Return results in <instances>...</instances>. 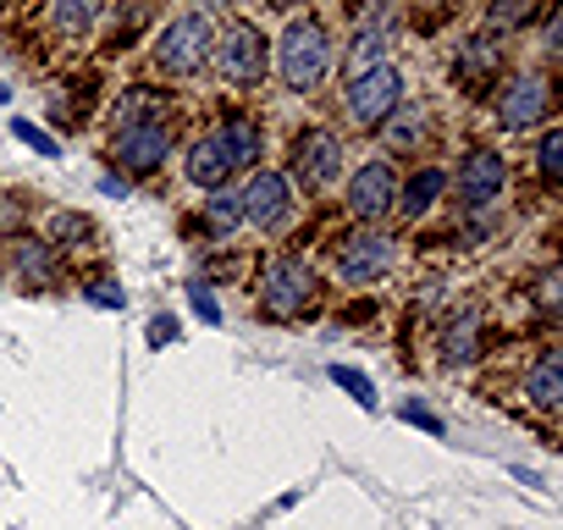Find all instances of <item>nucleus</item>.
<instances>
[{
	"instance_id": "nucleus-1",
	"label": "nucleus",
	"mask_w": 563,
	"mask_h": 530,
	"mask_svg": "<svg viewBox=\"0 0 563 530\" xmlns=\"http://www.w3.org/2000/svg\"><path fill=\"white\" fill-rule=\"evenodd\" d=\"M271 51H276V78L288 84V95H316L332 73V34L316 12L294 18Z\"/></svg>"
},
{
	"instance_id": "nucleus-2",
	"label": "nucleus",
	"mask_w": 563,
	"mask_h": 530,
	"mask_svg": "<svg viewBox=\"0 0 563 530\" xmlns=\"http://www.w3.org/2000/svg\"><path fill=\"white\" fill-rule=\"evenodd\" d=\"M216 18L210 12H177L161 34H155V67L166 78H194L205 73V62L216 56Z\"/></svg>"
},
{
	"instance_id": "nucleus-3",
	"label": "nucleus",
	"mask_w": 563,
	"mask_h": 530,
	"mask_svg": "<svg viewBox=\"0 0 563 530\" xmlns=\"http://www.w3.org/2000/svg\"><path fill=\"white\" fill-rule=\"evenodd\" d=\"M393 260H398V243L387 232H376V227H360V232H349L332 249V277L343 288H371V283H382L393 272Z\"/></svg>"
},
{
	"instance_id": "nucleus-4",
	"label": "nucleus",
	"mask_w": 563,
	"mask_h": 530,
	"mask_svg": "<svg viewBox=\"0 0 563 530\" xmlns=\"http://www.w3.org/2000/svg\"><path fill=\"white\" fill-rule=\"evenodd\" d=\"M316 299V277H310V265L299 254H276L265 260V272H260V305L271 321H294L305 316Z\"/></svg>"
},
{
	"instance_id": "nucleus-5",
	"label": "nucleus",
	"mask_w": 563,
	"mask_h": 530,
	"mask_svg": "<svg viewBox=\"0 0 563 530\" xmlns=\"http://www.w3.org/2000/svg\"><path fill=\"white\" fill-rule=\"evenodd\" d=\"M271 67V40L254 23H232L227 34H216V73L227 89H260Z\"/></svg>"
},
{
	"instance_id": "nucleus-6",
	"label": "nucleus",
	"mask_w": 563,
	"mask_h": 530,
	"mask_svg": "<svg viewBox=\"0 0 563 530\" xmlns=\"http://www.w3.org/2000/svg\"><path fill=\"white\" fill-rule=\"evenodd\" d=\"M398 106H404V73H398L393 62L376 67V73H365V78H354L349 95H343V111H349V122H354L360 133H376Z\"/></svg>"
},
{
	"instance_id": "nucleus-7",
	"label": "nucleus",
	"mask_w": 563,
	"mask_h": 530,
	"mask_svg": "<svg viewBox=\"0 0 563 530\" xmlns=\"http://www.w3.org/2000/svg\"><path fill=\"white\" fill-rule=\"evenodd\" d=\"M288 166H294V177H299L310 194H321V188H332V183L343 177V139L327 133V128H305V133L288 144Z\"/></svg>"
},
{
	"instance_id": "nucleus-8",
	"label": "nucleus",
	"mask_w": 563,
	"mask_h": 530,
	"mask_svg": "<svg viewBox=\"0 0 563 530\" xmlns=\"http://www.w3.org/2000/svg\"><path fill=\"white\" fill-rule=\"evenodd\" d=\"M547 117H552V84H547L541 73H519V78L503 84V95H497V122H503V133H530V128H541Z\"/></svg>"
},
{
	"instance_id": "nucleus-9",
	"label": "nucleus",
	"mask_w": 563,
	"mask_h": 530,
	"mask_svg": "<svg viewBox=\"0 0 563 530\" xmlns=\"http://www.w3.org/2000/svg\"><path fill=\"white\" fill-rule=\"evenodd\" d=\"M238 210H243V227H260V232L288 227V210H294V183L282 177V172H254V177L238 188Z\"/></svg>"
},
{
	"instance_id": "nucleus-10",
	"label": "nucleus",
	"mask_w": 563,
	"mask_h": 530,
	"mask_svg": "<svg viewBox=\"0 0 563 530\" xmlns=\"http://www.w3.org/2000/svg\"><path fill=\"white\" fill-rule=\"evenodd\" d=\"M111 150H117L122 172L150 177V172H161L166 155H172V128H166V122H133V128H117V133H111Z\"/></svg>"
},
{
	"instance_id": "nucleus-11",
	"label": "nucleus",
	"mask_w": 563,
	"mask_h": 530,
	"mask_svg": "<svg viewBox=\"0 0 563 530\" xmlns=\"http://www.w3.org/2000/svg\"><path fill=\"white\" fill-rule=\"evenodd\" d=\"M448 188H459V199L470 210H486L503 188H508V161L497 150H470L459 161V172H448Z\"/></svg>"
},
{
	"instance_id": "nucleus-12",
	"label": "nucleus",
	"mask_w": 563,
	"mask_h": 530,
	"mask_svg": "<svg viewBox=\"0 0 563 530\" xmlns=\"http://www.w3.org/2000/svg\"><path fill=\"white\" fill-rule=\"evenodd\" d=\"M349 210L360 221H387L398 210V172L387 161H365L354 177H349Z\"/></svg>"
},
{
	"instance_id": "nucleus-13",
	"label": "nucleus",
	"mask_w": 563,
	"mask_h": 530,
	"mask_svg": "<svg viewBox=\"0 0 563 530\" xmlns=\"http://www.w3.org/2000/svg\"><path fill=\"white\" fill-rule=\"evenodd\" d=\"M503 78V40L497 34H470L459 51H453V84L464 89V95H475V89H486V84H497Z\"/></svg>"
},
{
	"instance_id": "nucleus-14",
	"label": "nucleus",
	"mask_w": 563,
	"mask_h": 530,
	"mask_svg": "<svg viewBox=\"0 0 563 530\" xmlns=\"http://www.w3.org/2000/svg\"><path fill=\"white\" fill-rule=\"evenodd\" d=\"M393 29H398V18H393V12H376V18H371V23L354 34V45H349V56H343V67H349V84H354V78H365V73H376V67H387Z\"/></svg>"
},
{
	"instance_id": "nucleus-15",
	"label": "nucleus",
	"mask_w": 563,
	"mask_h": 530,
	"mask_svg": "<svg viewBox=\"0 0 563 530\" xmlns=\"http://www.w3.org/2000/svg\"><path fill=\"white\" fill-rule=\"evenodd\" d=\"M431 128H437V111L431 106H415V100H404L387 122H382V139H387V155H415L426 139H431Z\"/></svg>"
},
{
	"instance_id": "nucleus-16",
	"label": "nucleus",
	"mask_w": 563,
	"mask_h": 530,
	"mask_svg": "<svg viewBox=\"0 0 563 530\" xmlns=\"http://www.w3.org/2000/svg\"><path fill=\"white\" fill-rule=\"evenodd\" d=\"M183 177H188L194 188H205V194H221V188H227L232 161L221 155L216 133H205V139H194V144H188V155H183Z\"/></svg>"
},
{
	"instance_id": "nucleus-17",
	"label": "nucleus",
	"mask_w": 563,
	"mask_h": 530,
	"mask_svg": "<svg viewBox=\"0 0 563 530\" xmlns=\"http://www.w3.org/2000/svg\"><path fill=\"white\" fill-rule=\"evenodd\" d=\"M525 398L541 415H558L563 409V354L558 349H541L536 354V365L525 371Z\"/></svg>"
},
{
	"instance_id": "nucleus-18",
	"label": "nucleus",
	"mask_w": 563,
	"mask_h": 530,
	"mask_svg": "<svg viewBox=\"0 0 563 530\" xmlns=\"http://www.w3.org/2000/svg\"><path fill=\"white\" fill-rule=\"evenodd\" d=\"M216 144H221V155L232 161V172H260V150H265L260 122H249V117H227L221 133H216Z\"/></svg>"
},
{
	"instance_id": "nucleus-19",
	"label": "nucleus",
	"mask_w": 563,
	"mask_h": 530,
	"mask_svg": "<svg viewBox=\"0 0 563 530\" xmlns=\"http://www.w3.org/2000/svg\"><path fill=\"white\" fill-rule=\"evenodd\" d=\"M475 349H481V310L475 305H459L448 316V332H442V360L448 365H470Z\"/></svg>"
},
{
	"instance_id": "nucleus-20",
	"label": "nucleus",
	"mask_w": 563,
	"mask_h": 530,
	"mask_svg": "<svg viewBox=\"0 0 563 530\" xmlns=\"http://www.w3.org/2000/svg\"><path fill=\"white\" fill-rule=\"evenodd\" d=\"M442 194H448V172H442V166H420L415 177L398 183V210H404V216H426Z\"/></svg>"
},
{
	"instance_id": "nucleus-21",
	"label": "nucleus",
	"mask_w": 563,
	"mask_h": 530,
	"mask_svg": "<svg viewBox=\"0 0 563 530\" xmlns=\"http://www.w3.org/2000/svg\"><path fill=\"white\" fill-rule=\"evenodd\" d=\"M12 272H18L23 288H51V283H56V254H51L45 243L23 238V243L12 249Z\"/></svg>"
},
{
	"instance_id": "nucleus-22",
	"label": "nucleus",
	"mask_w": 563,
	"mask_h": 530,
	"mask_svg": "<svg viewBox=\"0 0 563 530\" xmlns=\"http://www.w3.org/2000/svg\"><path fill=\"white\" fill-rule=\"evenodd\" d=\"M194 221H199V232H210V238H232V232L243 227V210H238V194H232V188H221V194H210V199H205V210H199Z\"/></svg>"
},
{
	"instance_id": "nucleus-23",
	"label": "nucleus",
	"mask_w": 563,
	"mask_h": 530,
	"mask_svg": "<svg viewBox=\"0 0 563 530\" xmlns=\"http://www.w3.org/2000/svg\"><path fill=\"white\" fill-rule=\"evenodd\" d=\"M133 122H166V95L161 89H128L117 100V128H133Z\"/></svg>"
},
{
	"instance_id": "nucleus-24",
	"label": "nucleus",
	"mask_w": 563,
	"mask_h": 530,
	"mask_svg": "<svg viewBox=\"0 0 563 530\" xmlns=\"http://www.w3.org/2000/svg\"><path fill=\"white\" fill-rule=\"evenodd\" d=\"M51 23H56L67 40H84V34L100 23V7H89V0H62V7L51 12Z\"/></svg>"
},
{
	"instance_id": "nucleus-25",
	"label": "nucleus",
	"mask_w": 563,
	"mask_h": 530,
	"mask_svg": "<svg viewBox=\"0 0 563 530\" xmlns=\"http://www.w3.org/2000/svg\"><path fill=\"white\" fill-rule=\"evenodd\" d=\"M536 172L541 183H563V128H547L536 144Z\"/></svg>"
},
{
	"instance_id": "nucleus-26",
	"label": "nucleus",
	"mask_w": 563,
	"mask_h": 530,
	"mask_svg": "<svg viewBox=\"0 0 563 530\" xmlns=\"http://www.w3.org/2000/svg\"><path fill=\"white\" fill-rule=\"evenodd\" d=\"M332 382H338L343 393H354V404L376 409V382H371L365 371H354V365H332Z\"/></svg>"
},
{
	"instance_id": "nucleus-27",
	"label": "nucleus",
	"mask_w": 563,
	"mask_h": 530,
	"mask_svg": "<svg viewBox=\"0 0 563 530\" xmlns=\"http://www.w3.org/2000/svg\"><path fill=\"white\" fill-rule=\"evenodd\" d=\"M398 415H404L409 426L431 431V437H442V431H448V426H442V415H437V409H426V404H415V398H404V404H398Z\"/></svg>"
},
{
	"instance_id": "nucleus-28",
	"label": "nucleus",
	"mask_w": 563,
	"mask_h": 530,
	"mask_svg": "<svg viewBox=\"0 0 563 530\" xmlns=\"http://www.w3.org/2000/svg\"><path fill=\"white\" fill-rule=\"evenodd\" d=\"M188 305L199 310V321H210V327H221V305H216V294H210V288H205L199 277L188 283Z\"/></svg>"
},
{
	"instance_id": "nucleus-29",
	"label": "nucleus",
	"mask_w": 563,
	"mask_h": 530,
	"mask_svg": "<svg viewBox=\"0 0 563 530\" xmlns=\"http://www.w3.org/2000/svg\"><path fill=\"white\" fill-rule=\"evenodd\" d=\"M84 299H89V305H100V310H122V305H128V294H122L117 283H89V288H84Z\"/></svg>"
},
{
	"instance_id": "nucleus-30",
	"label": "nucleus",
	"mask_w": 563,
	"mask_h": 530,
	"mask_svg": "<svg viewBox=\"0 0 563 530\" xmlns=\"http://www.w3.org/2000/svg\"><path fill=\"white\" fill-rule=\"evenodd\" d=\"M12 133H18V139H23V144H34V150H40V155H56V139H45V133H40V128H34V122H23V117H18V122H12Z\"/></svg>"
},
{
	"instance_id": "nucleus-31",
	"label": "nucleus",
	"mask_w": 563,
	"mask_h": 530,
	"mask_svg": "<svg viewBox=\"0 0 563 530\" xmlns=\"http://www.w3.org/2000/svg\"><path fill=\"white\" fill-rule=\"evenodd\" d=\"M84 232H89V216H73V210L56 216V238H84Z\"/></svg>"
},
{
	"instance_id": "nucleus-32",
	"label": "nucleus",
	"mask_w": 563,
	"mask_h": 530,
	"mask_svg": "<svg viewBox=\"0 0 563 530\" xmlns=\"http://www.w3.org/2000/svg\"><path fill=\"white\" fill-rule=\"evenodd\" d=\"M536 299H541V310H552V305H558V272H552V265L541 272V288H536Z\"/></svg>"
},
{
	"instance_id": "nucleus-33",
	"label": "nucleus",
	"mask_w": 563,
	"mask_h": 530,
	"mask_svg": "<svg viewBox=\"0 0 563 530\" xmlns=\"http://www.w3.org/2000/svg\"><path fill=\"white\" fill-rule=\"evenodd\" d=\"M172 338H177V321H172V316L150 321V343H155V349H161V343H172Z\"/></svg>"
},
{
	"instance_id": "nucleus-34",
	"label": "nucleus",
	"mask_w": 563,
	"mask_h": 530,
	"mask_svg": "<svg viewBox=\"0 0 563 530\" xmlns=\"http://www.w3.org/2000/svg\"><path fill=\"white\" fill-rule=\"evenodd\" d=\"M7 100H12V89H7V84H0V106H7Z\"/></svg>"
}]
</instances>
